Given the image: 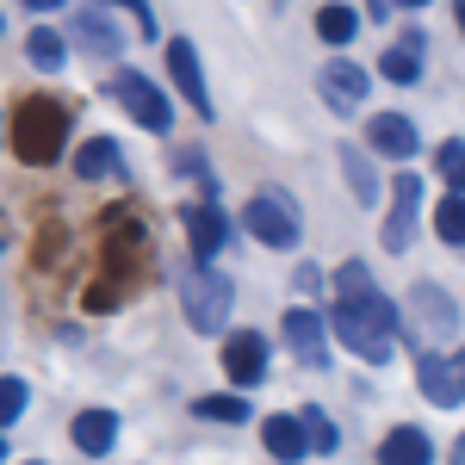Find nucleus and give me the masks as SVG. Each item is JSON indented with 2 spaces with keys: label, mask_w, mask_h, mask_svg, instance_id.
<instances>
[{
  "label": "nucleus",
  "mask_w": 465,
  "mask_h": 465,
  "mask_svg": "<svg viewBox=\"0 0 465 465\" xmlns=\"http://www.w3.org/2000/svg\"><path fill=\"white\" fill-rule=\"evenodd\" d=\"M335 335L348 341V354L385 366L397 354V304L372 286L366 261H341L335 267Z\"/></svg>",
  "instance_id": "nucleus-1"
},
{
  "label": "nucleus",
  "mask_w": 465,
  "mask_h": 465,
  "mask_svg": "<svg viewBox=\"0 0 465 465\" xmlns=\"http://www.w3.org/2000/svg\"><path fill=\"white\" fill-rule=\"evenodd\" d=\"M6 137H13V149H19V162L44 168V162H56V155H63V137H69V112H63V106H50L44 94H32L25 106L13 112Z\"/></svg>",
  "instance_id": "nucleus-2"
},
{
  "label": "nucleus",
  "mask_w": 465,
  "mask_h": 465,
  "mask_svg": "<svg viewBox=\"0 0 465 465\" xmlns=\"http://www.w3.org/2000/svg\"><path fill=\"white\" fill-rule=\"evenodd\" d=\"M397 329H403V341H416L422 354H434L447 335H460V304L447 298L440 286H410V298H403V311H397Z\"/></svg>",
  "instance_id": "nucleus-3"
},
{
  "label": "nucleus",
  "mask_w": 465,
  "mask_h": 465,
  "mask_svg": "<svg viewBox=\"0 0 465 465\" xmlns=\"http://www.w3.org/2000/svg\"><path fill=\"white\" fill-rule=\"evenodd\" d=\"M242 230H249L254 242H267V249H298V205H292L280 186H261L249 205H242Z\"/></svg>",
  "instance_id": "nucleus-4"
},
{
  "label": "nucleus",
  "mask_w": 465,
  "mask_h": 465,
  "mask_svg": "<svg viewBox=\"0 0 465 465\" xmlns=\"http://www.w3.org/2000/svg\"><path fill=\"white\" fill-rule=\"evenodd\" d=\"M180 304H186V322H193L199 335H217V329L230 322L236 286H230L217 267H193V273H186V292H180Z\"/></svg>",
  "instance_id": "nucleus-5"
},
{
  "label": "nucleus",
  "mask_w": 465,
  "mask_h": 465,
  "mask_svg": "<svg viewBox=\"0 0 465 465\" xmlns=\"http://www.w3.org/2000/svg\"><path fill=\"white\" fill-rule=\"evenodd\" d=\"M112 100L131 112L143 131H168V124H174V106H168V94H162L149 74H137V69H118V74H112Z\"/></svg>",
  "instance_id": "nucleus-6"
},
{
  "label": "nucleus",
  "mask_w": 465,
  "mask_h": 465,
  "mask_svg": "<svg viewBox=\"0 0 465 465\" xmlns=\"http://www.w3.org/2000/svg\"><path fill=\"white\" fill-rule=\"evenodd\" d=\"M416 385H422V397H429L434 410H453V403H465V348H453V354H422V366H416Z\"/></svg>",
  "instance_id": "nucleus-7"
},
{
  "label": "nucleus",
  "mask_w": 465,
  "mask_h": 465,
  "mask_svg": "<svg viewBox=\"0 0 465 465\" xmlns=\"http://www.w3.org/2000/svg\"><path fill=\"white\" fill-rule=\"evenodd\" d=\"M280 335H286V348H292L298 366H322V360H329V341H322V335H329V322H322L311 304H292L286 322H280Z\"/></svg>",
  "instance_id": "nucleus-8"
},
{
  "label": "nucleus",
  "mask_w": 465,
  "mask_h": 465,
  "mask_svg": "<svg viewBox=\"0 0 465 465\" xmlns=\"http://www.w3.org/2000/svg\"><path fill=\"white\" fill-rule=\"evenodd\" d=\"M416 212H422V180L397 174V199H391V212H385V230H379V242L391 254H403L416 242Z\"/></svg>",
  "instance_id": "nucleus-9"
},
{
  "label": "nucleus",
  "mask_w": 465,
  "mask_h": 465,
  "mask_svg": "<svg viewBox=\"0 0 465 465\" xmlns=\"http://www.w3.org/2000/svg\"><path fill=\"white\" fill-rule=\"evenodd\" d=\"M223 372H230L236 391H254V385L267 379V335H254V329L230 335V341H223Z\"/></svg>",
  "instance_id": "nucleus-10"
},
{
  "label": "nucleus",
  "mask_w": 465,
  "mask_h": 465,
  "mask_svg": "<svg viewBox=\"0 0 465 465\" xmlns=\"http://www.w3.org/2000/svg\"><path fill=\"white\" fill-rule=\"evenodd\" d=\"M168 74H174V87L199 106V118H212V94H205V69H199V50L186 44V37H174L168 44Z\"/></svg>",
  "instance_id": "nucleus-11"
},
{
  "label": "nucleus",
  "mask_w": 465,
  "mask_h": 465,
  "mask_svg": "<svg viewBox=\"0 0 465 465\" xmlns=\"http://www.w3.org/2000/svg\"><path fill=\"white\" fill-rule=\"evenodd\" d=\"M366 143L379 149V155H391V162H410L422 137H416V124L410 118H397V112H379V118H366Z\"/></svg>",
  "instance_id": "nucleus-12"
},
{
  "label": "nucleus",
  "mask_w": 465,
  "mask_h": 465,
  "mask_svg": "<svg viewBox=\"0 0 465 465\" xmlns=\"http://www.w3.org/2000/svg\"><path fill=\"white\" fill-rule=\"evenodd\" d=\"M186 242H193V261L199 267H212V254L223 249V212H217L212 199H199V205H186Z\"/></svg>",
  "instance_id": "nucleus-13"
},
{
  "label": "nucleus",
  "mask_w": 465,
  "mask_h": 465,
  "mask_svg": "<svg viewBox=\"0 0 465 465\" xmlns=\"http://www.w3.org/2000/svg\"><path fill=\"white\" fill-rule=\"evenodd\" d=\"M317 87H322V100H329L335 112H354L360 100L372 94V87H366V69H354V63H341V56H335V63H322Z\"/></svg>",
  "instance_id": "nucleus-14"
},
{
  "label": "nucleus",
  "mask_w": 465,
  "mask_h": 465,
  "mask_svg": "<svg viewBox=\"0 0 465 465\" xmlns=\"http://www.w3.org/2000/svg\"><path fill=\"white\" fill-rule=\"evenodd\" d=\"M429 460H434V440L416 422H403V429H391L379 440V465H429Z\"/></svg>",
  "instance_id": "nucleus-15"
},
{
  "label": "nucleus",
  "mask_w": 465,
  "mask_h": 465,
  "mask_svg": "<svg viewBox=\"0 0 465 465\" xmlns=\"http://www.w3.org/2000/svg\"><path fill=\"white\" fill-rule=\"evenodd\" d=\"M69 434H74V447H81V453H94V460H100V453H112V440H118V416H112V410H81Z\"/></svg>",
  "instance_id": "nucleus-16"
},
{
  "label": "nucleus",
  "mask_w": 465,
  "mask_h": 465,
  "mask_svg": "<svg viewBox=\"0 0 465 465\" xmlns=\"http://www.w3.org/2000/svg\"><path fill=\"white\" fill-rule=\"evenodd\" d=\"M379 74L397 81V87H410V81L422 74V32H403V37H397L391 50L379 56Z\"/></svg>",
  "instance_id": "nucleus-17"
},
{
  "label": "nucleus",
  "mask_w": 465,
  "mask_h": 465,
  "mask_svg": "<svg viewBox=\"0 0 465 465\" xmlns=\"http://www.w3.org/2000/svg\"><path fill=\"white\" fill-rule=\"evenodd\" d=\"M261 440H267V453H273L280 465H292L298 453H311V440H304V422H298V416H267V422H261Z\"/></svg>",
  "instance_id": "nucleus-18"
},
{
  "label": "nucleus",
  "mask_w": 465,
  "mask_h": 465,
  "mask_svg": "<svg viewBox=\"0 0 465 465\" xmlns=\"http://www.w3.org/2000/svg\"><path fill=\"white\" fill-rule=\"evenodd\" d=\"M74 174L81 180H118L124 174V155H118L112 137H94V143H81V155H74Z\"/></svg>",
  "instance_id": "nucleus-19"
},
{
  "label": "nucleus",
  "mask_w": 465,
  "mask_h": 465,
  "mask_svg": "<svg viewBox=\"0 0 465 465\" xmlns=\"http://www.w3.org/2000/svg\"><path fill=\"white\" fill-rule=\"evenodd\" d=\"M74 37H81V44H87L94 56H118V50H124V37H118V25H112L106 13H100V6H87V13L74 19Z\"/></svg>",
  "instance_id": "nucleus-20"
},
{
  "label": "nucleus",
  "mask_w": 465,
  "mask_h": 465,
  "mask_svg": "<svg viewBox=\"0 0 465 465\" xmlns=\"http://www.w3.org/2000/svg\"><path fill=\"white\" fill-rule=\"evenodd\" d=\"M354 32H360V13H354V6H341V0L317 6V37H322V44H348Z\"/></svg>",
  "instance_id": "nucleus-21"
},
{
  "label": "nucleus",
  "mask_w": 465,
  "mask_h": 465,
  "mask_svg": "<svg viewBox=\"0 0 465 465\" xmlns=\"http://www.w3.org/2000/svg\"><path fill=\"white\" fill-rule=\"evenodd\" d=\"M434 230H440V242L465 249V199H460V193H447V199L434 205Z\"/></svg>",
  "instance_id": "nucleus-22"
},
{
  "label": "nucleus",
  "mask_w": 465,
  "mask_h": 465,
  "mask_svg": "<svg viewBox=\"0 0 465 465\" xmlns=\"http://www.w3.org/2000/svg\"><path fill=\"white\" fill-rule=\"evenodd\" d=\"M25 56H32V69H63V56H69V44H63V37L56 32H32L25 37Z\"/></svg>",
  "instance_id": "nucleus-23"
},
{
  "label": "nucleus",
  "mask_w": 465,
  "mask_h": 465,
  "mask_svg": "<svg viewBox=\"0 0 465 465\" xmlns=\"http://www.w3.org/2000/svg\"><path fill=\"white\" fill-rule=\"evenodd\" d=\"M341 174H348V186H354L360 205H372V199H379V180H372V168H366V155H360V149H341Z\"/></svg>",
  "instance_id": "nucleus-24"
},
{
  "label": "nucleus",
  "mask_w": 465,
  "mask_h": 465,
  "mask_svg": "<svg viewBox=\"0 0 465 465\" xmlns=\"http://www.w3.org/2000/svg\"><path fill=\"white\" fill-rule=\"evenodd\" d=\"M193 410L205 422H249V397H199Z\"/></svg>",
  "instance_id": "nucleus-25"
},
{
  "label": "nucleus",
  "mask_w": 465,
  "mask_h": 465,
  "mask_svg": "<svg viewBox=\"0 0 465 465\" xmlns=\"http://www.w3.org/2000/svg\"><path fill=\"white\" fill-rule=\"evenodd\" d=\"M298 422H304V440H311V453H335V447H341V434H335V422H329L322 410H304Z\"/></svg>",
  "instance_id": "nucleus-26"
},
{
  "label": "nucleus",
  "mask_w": 465,
  "mask_h": 465,
  "mask_svg": "<svg viewBox=\"0 0 465 465\" xmlns=\"http://www.w3.org/2000/svg\"><path fill=\"white\" fill-rule=\"evenodd\" d=\"M434 162H440V174H447V186H453V193L465 199V143H460V137H447V143L434 149Z\"/></svg>",
  "instance_id": "nucleus-27"
},
{
  "label": "nucleus",
  "mask_w": 465,
  "mask_h": 465,
  "mask_svg": "<svg viewBox=\"0 0 465 465\" xmlns=\"http://www.w3.org/2000/svg\"><path fill=\"white\" fill-rule=\"evenodd\" d=\"M19 416H25V379L0 372V429H6V422H19Z\"/></svg>",
  "instance_id": "nucleus-28"
},
{
  "label": "nucleus",
  "mask_w": 465,
  "mask_h": 465,
  "mask_svg": "<svg viewBox=\"0 0 465 465\" xmlns=\"http://www.w3.org/2000/svg\"><path fill=\"white\" fill-rule=\"evenodd\" d=\"M112 6H124V13L143 25V37H155V13H149V0H112Z\"/></svg>",
  "instance_id": "nucleus-29"
},
{
  "label": "nucleus",
  "mask_w": 465,
  "mask_h": 465,
  "mask_svg": "<svg viewBox=\"0 0 465 465\" xmlns=\"http://www.w3.org/2000/svg\"><path fill=\"white\" fill-rule=\"evenodd\" d=\"M292 286H298V298H311V292H322V273H317V267H298Z\"/></svg>",
  "instance_id": "nucleus-30"
},
{
  "label": "nucleus",
  "mask_w": 465,
  "mask_h": 465,
  "mask_svg": "<svg viewBox=\"0 0 465 465\" xmlns=\"http://www.w3.org/2000/svg\"><path fill=\"white\" fill-rule=\"evenodd\" d=\"M447 460H453V465H465V434L453 440V453H447Z\"/></svg>",
  "instance_id": "nucleus-31"
},
{
  "label": "nucleus",
  "mask_w": 465,
  "mask_h": 465,
  "mask_svg": "<svg viewBox=\"0 0 465 465\" xmlns=\"http://www.w3.org/2000/svg\"><path fill=\"white\" fill-rule=\"evenodd\" d=\"M366 13H379V19H385V13H391V0H366Z\"/></svg>",
  "instance_id": "nucleus-32"
},
{
  "label": "nucleus",
  "mask_w": 465,
  "mask_h": 465,
  "mask_svg": "<svg viewBox=\"0 0 465 465\" xmlns=\"http://www.w3.org/2000/svg\"><path fill=\"white\" fill-rule=\"evenodd\" d=\"M453 13H460V32H465V0H453Z\"/></svg>",
  "instance_id": "nucleus-33"
},
{
  "label": "nucleus",
  "mask_w": 465,
  "mask_h": 465,
  "mask_svg": "<svg viewBox=\"0 0 465 465\" xmlns=\"http://www.w3.org/2000/svg\"><path fill=\"white\" fill-rule=\"evenodd\" d=\"M25 6H56V0H25Z\"/></svg>",
  "instance_id": "nucleus-34"
},
{
  "label": "nucleus",
  "mask_w": 465,
  "mask_h": 465,
  "mask_svg": "<svg viewBox=\"0 0 465 465\" xmlns=\"http://www.w3.org/2000/svg\"><path fill=\"white\" fill-rule=\"evenodd\" d=\"M403 6H429V0H403Z\"/></svg>",
  "instance_id": "nucleus-35"
},
{
  "label": "nucleus",
  "mask_w": 465,
  "mask_h": 465,
  "mask_svg": "<svg viewBox=\"0 0 465 465\" xmlns=\"http://www.w3.org/2000/svg\"><path fill=\"white\" fill-rule=\"evenodd\" d=\"M0 453H6V434H0Z\"/></svg>",
  "instance_id": "nucleus-36"
},
{
  "label": "nucleus",
  "mask_w": 465,
  "mask_h": 465,
  "mask_svg": "<svg viewBox=\"0 0 465 465\" xmlns=\"http://www.w3.org/2000/svg\"><path fill=\"white\" fill-rule=\"evenodd\" d=\"M280 6H286V0H280Z\"/></svg>",
  "instance_id": "nucleus-37"
}]
</instances>
